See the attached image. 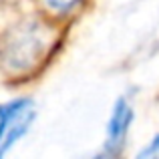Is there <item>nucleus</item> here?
I'll list each match as a JSON object with an SVG mask.
<instances>
[{"label":"nucleus","instance_id":"1","mask_svg":"<svg viewBox=\"0 0 159 159\" xmlns=\"http://www.w3.org/2000/svg\"><path fill=\"white\" fill-rule=\"evenodd\" d=\"M47 51V34L34 22H24L12 28L0 43V58L12 73L30 70Z\"/></svg>","mask_w":159,"mask_h":159},{"label":"nucleus","instance_id":"2","mask_svg":"<svg viewBox=\"0 0 159 159\" xmlns=\"http://www.w3.org/2000/svg\"><path fill=\"white\" fill-rule=\"evenodd\" d=\"M32 119H34V105L26 99L0 107V155H4L28 131Z\"/></svg>","mask_w":159,"mask_h":159},{"label":"nucleus","instance_id":"3","mask_svg":"<svg viewBox=\"0 0 159 159\" xmlns=\"http://www.w3.org/2000/svg\"><path fill=\"white\" fill-rule=\"evenodd\" d=\"M131 121H133L131 107L127 105L125 99H119L115 109H113L111 119H109V125H107V141H105V151L107 153L119 151V147L125 141V135H127V131H129Z\"/></svg>","mask_w":159,"mask_h":159},{"label":"nucleus","instance_id":"4","mask_svg":"<svg viewBox=\"0 0 159 159\" xmlns=\"http://www.w3.org/2000/svg\"><path fill=\"white\" fill-rule=\"evenodd\" d=\"M153 155H155V157L159 155V135L149 143V147H145L143 151L139 153V157H153Z\"/></svg>","mask_w":159,"mask_h":159},{"label":"nucleus","instance_id":"5","mask_svg":"<svg viewBox=\"0 0 159 159\" xmlns=\"http://www.w3.org/2000/svg\"><path fill=\"white\" fill-rule=\"evenodd\" d=\"M52 6H58V8H69L70 4H75L77 0H48Z\"/></svg>","mask_w":159,"mask_h":159},{"label":"nucleus","instance_id":"6","mask_svg":"<svg viewBox=\"0 0 159 159\" xmlns=\"http://www.w3.org/2000/svg\"><path fill=\"white\" fill-rule=\"evenodd\" d=\"M0 2H4V0H0Z\"/></svg>","mask_w":159,"mask_h":159}]
</instances>
